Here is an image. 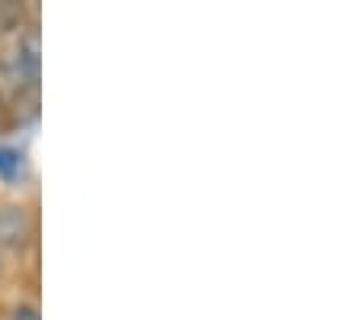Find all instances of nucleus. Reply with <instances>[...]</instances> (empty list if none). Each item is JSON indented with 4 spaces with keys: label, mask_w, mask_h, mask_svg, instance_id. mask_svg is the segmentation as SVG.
<instances>
[{
    "label": "nucleus",
    "mask_w": 362,
    "mask_h": 320,
    "mask_svg": "<svg viewBox=\"0 0 362 320\" xmlns=\"http://www.w3.org/2000/svg\"><path fill=\"white\" fill-rule=\"evenodd\" d=\"M33 217L23 204H4L0 207V252H23V246L33 239Z\"/></svg>",
    "instance_id": "nucleus-2"
},
{
    "label": "nucleus",
    "mask_w": 362,
    "mask_h": 320,
    "mask_svg": "<svg viewBox=\"0 0 362 320\" xmlns=\"http://www.w3.org/2000/svg\"><path fill=\"white\" fill-rule=\"evenodd\" d=\"M39 32L36 26L23 30L16 39H10L7 46L0 49V78L13 88L23 97V91H36L39 88V69H42V59H39Z\"/></svg>",
    "instance_id": "nucleus-1"
},
{
    "label": "nucleus",
    "mask_w": 362,
    "mask_h": 320,
    "mask_svg": "<svg viewBox=\"0 0 362 320\" xmlns=\"http://www.w3.org/2000/svg\"><path fill=\"white\" fill-rule=\"evenodd\" d=\"M26 172V155L13 146H0V182H16Z\"/></svg>",
    "instance_id": "nucleus-4"
},
{
    "label": "nucleus",
    "mask_w": 362,
    "mask_h": 320,
    "mask_svg": "<svg viewBox=\"0 0 362 320\" xmlns=\"http://www.w3.org/2000/svg\"><path fill=\"white\" fill-rule=\"evenodd\" d=\"M30 10L13 0H0V42L16 39L23 30H30Z\"/></svg>",
    "instance_id": "nucleus-3"
},
{
    "label": "nucleus",
    "mask_w": 362,
    "mask_h": 320,
    "mask_svg": "<svg viewBox=\"0 0 362 320\" xmlns=\"http://www.w3.org/2000/svg\"><path fill=\"white\" fill-rule=\"evenodd\" d=\"M4 259H7V256L0 252V278H4V272H7V262H4Z\"/></svg>",
    "instance_id": "nucleus-6"
},
{
    "label": "nucleus",
    "mask_w": 362,
    "mask_h": 320,
    "mask_svg": "<svg viewBox=\"0 0 362 320\" xmlns=\"http://www.w3.org/2000/svg\"><path fill=\"white\" fill-rule=\"evenodd\" d=\"M7 320H42V314H39L36 304H30V301H20V304L10 307Z\"/></svg>",
    "instance_id": "nucleus-5"
}]
</instances>
